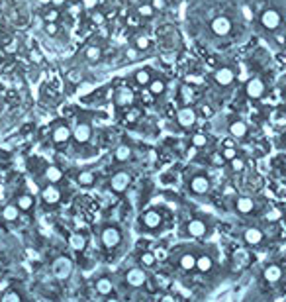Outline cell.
<instances>
[{
    "label": "cell",
    "mask_w": 286,
    "mask_h": 302,
    "mask_svg": "<svg viewBox=\"0 0 286 302\" xmlns=\"http://www.w3.org/2000/svg\"><path fill=\"white\" fill-rule=\"evenodd\" d=\"M71 273H73V261H71V257L61 255L53 261V275H55L57 279L65 281V279L71 277Z\"/></svg>",
    "instance_id": "6da1fadb"
},
{
    "label": "cell",
    "mask_w": 286,
    "mask_h": 302,
    "mask_svg": "<svg viewBox=\"0 0 286 302\" xmlns=\"http://www.w3.org/2000/svg\"><path fill=\"white\" fill-rule=\"evenodd\" d=\"M100 240H102V245L106 249H114L118 247L121 242V232L116 226H106L100 234Z\"/></svg>",
    "instance_id": "7a4b0ae2"
},
{
    "label": "cell",
    "mask_w": 286,
    "mask_h": 302,
    "mask_svg": "<svg viewBox=\"0 0 286 302\" xmlns=\"http://www.w3.org/2000/svg\"><path fill=\"white\" fill-rule=\"evenodd\" d=\"M126 283L130 285V287H143L145 285V281H147V275H145V271L143 269H139V267H134V269H130V271L126 273Z\"/></svg>",
    "instance_id": "3957f363"
},
{
    "label": "cell",
    "mask_w": 286,
    "mask_h": 302,
    "mask_svg": "<svg viewBox=\"0 0 286 302\" xmlns=\"http://www.w3.org/2000/svg\"><path fill=\"white\" fill-rule=\"evenodd\" d=\"M130 182H132L130 173H126V171H118V173L112 177V181H110V188H112L114 193H124V191L130 186Z\"/></svg>",
    "instance_id": "277c9868"
},
{
    "label": "cell",
    "mask_w": 286,
    "mask_h": 302,
    "mask_svg": "<svg viewBox=\"0 0 286 302\" xmlns=\"http://www.w3.org/2000/svg\"><path fill=\"white\" fill-rule=\"evenodd\" d=\"M177 122L181 124L182 128H192L196 124V110L190 106H184L177 112Z\"/></svg>",
    "instance_id": "5b68a950"
},
{
    "label": "cell",
    "mask_w": 286,
    "mask_h": 302,
    "mask_svg": "<svg viewBox=\"0 0 286 302\" xmlns=\"http://www.w3.org/2000/svg\"><path fill=\"white\" fill-rule=\"evenodd\" d=\"M245 91H247V96L249 98H261L265 94V83L261 79H249L247 85H245Z\"/></svg>",
    "instance_id": "8992f818"
},
{
    "label": "cell",
    "mask_w": 286,
    "mask_h": 302,
    "mask_svg": "<svg viewBox=\"0 0 286 302\" xmlns=\"http://www.w3.org/2000/svg\"><path fill=\"white\" fill-rule=\"evenodd\" d=\"M265 240V234H263V230H259V228H247L245 232H243V242L247 243V245H261Z\"/></svg>",
    "instance_id": "52a82bcc"
},
{
    "label": "cell",
    "mask_w": 286,
    "mask_h": 302,
    "mask_svg": "<svg viewBox=\"0 0 286 302\" xmlns=\"http://www.w3.org/2000/svg\"><path fill=\"white\" fill-rule=\"evenodd\" d=\"M212 31H214L216 35H227V33L231 31V22H229V18H226V16L214 18V20H212Z\"/></svg>",
    "instance_id": "ba28073f"
},
{
    "label": "cell",
    "mask_w": 286,
    "mask_h": 302,
    "mask_svg": "<svg viewBox=\"0 0 286 302\" xmlns=\"http://www.w3.org/2000/svg\"><path fill=\"white\" fill-rule=\"evenodd\" d=\"M186 232H188L192 238H202V236H206L208 226H206V222H204V220L194 218V220H190V222L186 224Z\"/></svg>",
    "instance_id": "9c48e42d"
},
{
    "label": "cell",
    "mask_w": 286,
    "mask_h": 302,
    "mask_svg": "<svg viewBox=\"0 0 286 302\" xmlns=\"http://www.w3.org/2000/svg\"><path fill=\"white\" fill-rule=\"evenodd\" d=\"M261 22L267 30H276L280 26V14L276 10H265L263 16H261Z\"/></svg>",
    "instance_id": "30bf717a"
},
{
    "label": "cell",
    "mask_w": 286,
    "mask_h": 302,
    "mask_svg": "<svg viewBox=\"0 0 286 302\" xmlns=\"http://www.w3.org/2000/svg\"><path fill=\"white\" fill-rule=\"evenodd\" d=\"M134 100H136V96H134L132 89H128V87H124V89L116 92V104L120 108H132Z\"/></svg>",
    "instance_id": "8fae6325"
},
{
    "label": "cell",
    "mask_w": 286,
    "mask_h": 302,
    "mask_svg": "<svg viewBox=\"0 0 286 302\" xmlns=\"http://www.w3.org/2000/svg\"><path fill=\"white\" fill-rule=\"evenodd\" d=\"M42 198H44L46 204L53 206V204H57V202L61 200V191L55 186V184H47L46 188L42 191Z\"/></svg>",
    "instance_id": "7c38bea8"
},
{
    "label": "cell",
    "mask_w": 286,
    "mask_h": 302,
    "mask_svg": "<svg viewBox=\"0 0 286 302\" xmlns=\"http://www.w3.org/2000/svg\"><path fill=\"white\" fill-rule=\"evenodd\" d=\"M92 136V128L89 124H85V122H80V124H76L75 132H73V137H75L76 143H87Z\"/></svg>",
    "instance_id": "4fadbf2b"
},
{
    "label": "cell",
    "mask_w": 286,
    "mask_h": 302,
    "mask_svg": "<svg viewBox=\"0 0 286 302\" xmlns=\"http://www.w3.org/2000/svg\"><path fill=\"white\" fill-rule=\"evenodd\" d=\"M214 79H216V83L218 85H222V87H227V85H231L233 83V79H235V73L229 69V67H220L216 73H214Z\"/></svg>",
    "instance_id": "5bb4252c"
},
{
    "label": "cell",
    "mask_w": 286,
    "mask_h": 302,
    "mask_svg": "<svg viewBox=\"0 0 286 302\" xmlns=\"http://www.w3.org/2000/svg\"><path fill=\"white\" fill-rule=\"evenodd\" d=\"M190 191H192L194 195H206V193L210 191V181H208V177H202V175L194 177V179L190 181Z\"/></svg>",
    "instance_id": "9a60e30c"
},
{
    "label": "cell",
    "mask_w": 286,
    "mask_h": 302,
    "mask_svg": "<svg viewBox=\"0 0 286 302\" xmlns=\"http://www.w3.org/2000/svg\"><path fill=\"white\" fill-rule=\"evenodd\" d=\"M263 277H265V281L267 283H278L280 281V277H282V267L280 265H276V263H272V265H267L265 267V271H263Z\"/></svg>",
    "instance_id": "2e32d148"
},
{
    "label": "cell",
    "mask_w": 286,
    "mask_h": 302,
    "mask_svg": "<svg viewBox=\"0 0 286 302\" xmlns=\"http://www.w3.org/2000/svg\"><path fill=\"white\" fill-rule=\"evenodd\" d=\"M161 214L157 210H147L143 214V218H141V222H143V226L149 228V230H155V228L161 226Z\"/></svg>",
    "instance_id": "e0dca14e"
},
{
    "label": "cell",
    "mask_w": 286,
    "mask_h": 302,
    "mask_svg": "<svg viewBox=\"0 0 286 302\" xmlns=\"http://www.w3.org/2000/svg\"><path fill=\"white\" fill-rule=\"evenodd\" d=\"M73 137V132L67 128V126H57L55 130H53V141L57 143V145H63V143H67L69 139Z\"/></svg>",
    "instance_id": "ac0fdd59"
},
{
    "label": "cell",
    "mask_w": 286,
    "mask_h": 302,
    "mask_svg": "<svg viewBox=\"0 0 286 302\" xmlns=\"http://www.w3.org/2000/svg\"><path fill=\"white\" fill-rule=\"evenodd\" d=\"M94 288H96V292H98L100 296H110V294L114 292V285H112V281H110L108 277H100V279L94 283Z\"/></svg>",
    "instance_id": "d6986e66"
},
{
    "label": "cell",
    "mask_w": 286,
    "mask_h": 302,
    "mask_svg": "<svg viewBox=\"0 0 286 302\" xmlns=\"http://www.w3.org/2000/svg\"><path fill=\"white\" fill-rule=\"evenodd\" d=\"M235 208H237L239 214H251V212L255 210V202H253V198L241 197L237 198V202H235Z\"/></svg>",
    "instance_id": "ffe728a7"
},
{
    "label": "cell",
    "mask_w": 286,
    "mask_h": 302,
    "mask_svg": "<svg viewBox=\"0 0 286 302\" xmlns=\"http://www.w3.org/2000/svg\"><path fill=\"white\" fill-rule=\"evenodd\" d=\"M229 134L235 137V139H243V137L247 136V124L241 120H235L229 126Z\"/></svg>",
    "instance_id": "44dd1931"
},
{
    "label": "cell",
    "mask_w": 286,
    "mask_h": 302,
    "mask_svg": "<svg viewBox=\"0 0 286 302\" xmlns=\"http://www.w3.org/2000/svg\"><path fill=\"white\" fill-rule=\"evenodd\" d=\"M212 267H214V261H212L210 255H200L196 257V269L200 273H208L212 271Z\"/></svg>",
    "instance_id": "7402d4cb"
},
{
    "label": "cell",
    "mask_w": 286,
    "mask_h": 302,
    "mask_svg": "<svg viewBox=\"0 0 286 302\" xmlns=\"http://www.w3.org/2000/svg\"><path fill=\"white\" fill-rule=\"evenodd\" d=\"M18 212H20V208H18L16 204H6V206L2 208V218H4L6 222H16L18 216H20Z\"/></svg>",
    "instance_id": "603a6c76"
},
{
    "label": "cell",
    "mask_w": 286,
    "mask_h": 302,
    "mask_svg": "<svg viewBox=\"0 0 286 302\" xmlns=\"http://www.w3.org/2000/svg\"><path fill=\"white\" fill-rule=\"evenodd\" d=\"M181 269H184V271H192V269H196L194 253H184V255L181 257Z\"/></svg>",
    "instance_id": "cb8c5ba5"
},
{
    "label": "cell",
    "mask_w": 286,
    "mask_h": 302,
    "mask_svg": "<svg viewBox=\"0 0 286 302\" xmlns=\"http://www.w3.org/2000/svg\"><path fill=\"white\" fill-rule=\"evenodd\" d=\"M139 263L143 265V269H151V267H155L157 257H155V253H151V251H143L139 255Z\"/></svg>",
    "instance_id": "d4e9b609"
},
{
    "label": "cell",
    "mask_w": 286,
    "mask_h": 302,
    "mask_svg": "<svg viewBox=\"0 0 286 302\" xmlns=\"http://www.w3.org/2000/svg\"><path fill=\"white\" fill-rule=\"evenodd\" d=\"M16 206H18L22 212L31 210V206H33V197H30V195H20V197H18V202H16Z\"/></svg>",
    "instance_id": "484cf974"
},
{
    "label": "cell",
    "mask_w": 286,
    "mask_h": 302,
    "mask_svg": "<svg viewBox=\"0 0 286 302\" xmlns=\"http://www.w3.org/2000/svg\"><path fill=\"white\" fill-rule=\"evenodd\" d=\"M76 182H78L80 186H92V184H94V173H91V171H83V173H78Z\"/></svg>",
    "instance_id": "4316f807"
},
{
    "label": "cell",
    "mask_w": 286,
    "mask_h": 302,
    "mask_svg": "<svg viewBox=\"0 0 286 302\" xmlns=\"http://www.w3.org/2000/svg\"><path fill=\"white\" fill-rule=\"evenodd\" d=\"M69 243H71L73 249L80 251V249H85V245H87V238H85L83 234H73L71 240H69Z\"/></svg>",
    "instance_id": "83f0119b"
},
{
    "label": "cell",
    "mask_w": 286,
    "mask_h": 302,
    "mask_svg": "<svg viewBox=\"0 0 286 302\" xmlns=\"http://www.w3.org/2000/svg\"><path fill=\"white\" fill-rule=\"evenodd\" d=\"M114 157H116V161H128L132 157V147L130 145H120L114 151Z\"/></svg>",
    "instance_id": "f1b7e54d"
},
{
    "label": "cell",
    "mask_w": 286,
    "mask_h": 302,
    "mask_svg": "<svg viewBox=\"0 0 286 302\" xmlns=\"http://www.w3.org/2000/svg\"><path fill=\"white\" fill-rule=\"evenodd\" d=\"M136 81H137V85H141V87H149V83L153 79H151V73L147 69H139L136 73Z\"/></svg>",
    "instance_id": "f546056e"
},
{
    "label": "cell",
    "mask_w": 286,
    "mask_h": 302,
    "mask_svg": "<svg viewBox=\"0 0 286 302\" xmlns=\"http://www.w3.org/2000/svg\"><path fill=\"white\" fill-rule=\"evenodd\" d=\"M149 92L151 94H155V96L163 94V92H165V83H163L161 79H153V81L149 83Z\"/></svg>",
    "instance_id": "4dcf8cb0"
},
{
    "label": "cell",
    "mask_w": 286,
    "mask_h": 302,
    "mask_svg": "<svg viewBox=\"0 0 286 302\" xmlns=\"http://www.w3.org/2000/svg\"><path fill=\"white\" fill-rule=\"evenodd\" d=\"M46 177H47V181H49V182H57V181H61L63 173L59 171V167H47Z\"/></svg>",
    "instance_id": "1f68e13d"
},
{
    "label": "cell",
    "mask_w": 286,
    "mask_h": 302,
    "mask_svg": "<svg viewBox=\"0 0 286 302\" xmlns=\"http://www.w3.org/2000/svg\"><path fill=\"white\" fill-rule=\"evenodd\" d=\"M139 116H141V112H139L137 108H128L126 114H124V122H126V124H134Z\"/></svg>",
    "instance_id": "d6a6232c"
},
{
    "label": "cell",
    "mask_w": 286,
    "mask_h": 302,
    "mask_svg": "<svg viewBox=\"0 0 286 302\" xmlns=\"http://www.w3.org/2000/svg\"><path fill=\"white\" fill-rule=\"evenodd\" d=\"M102 57V49L96 46H91L89 49H87V59L89 61H98Z\"/></svg>",
    "instance_id": "836d02e7"
},
{
    "label": "cell",
    "mask_w": 286,
    "mask_h": 302,
    "mask_svg": "<svg viewBox=\"0 0 286 302\" xmlns=\"http://www.w3.org/2000/svg\"><path fill=\"white\" fill-rule=\"evenodd\" d=\"M0 302H22V296L16 292V290H8L0 296Z\"/></svg>",
    "instance_id": "e575fe53"
},
{
    "label": "cell",
    "mask_w": 286,
    "mask_h": 302,
    "mask_svg": "<svg viewBox=\"0 0 286 302\" xmlns=\"http://www.w3.org/2000/svg\"><path fill=\"white\" fill-rule=\"evenodd\" d=\"M92 91H94V85H92V83H78V89H76L78 96H87V94H91Z\"/></svg>",
    "instance_id": "d590c367"
},
{
    "label": "cell",
    "mask_w": 286,
    "mask_h": 302,
    "mask_svg": "<svg viewBox=\"0 0 286 302\" xmlns=\"http://www.w3.org/2000/svg\"><path fill=\"white\" fill-rule=\"evenodd\" d=\"M208 143V136H204V134H194L192 136V145L194 147H204Z\"/></svg>",
    "instance_id": "8d00e7d4"
},
{
    "label": "cell",
    "mask_w": 286,
    "mask_h": 302,
    "mask_svg": "<svg viewBox=\"0 0 286 302\" xmlns=\"http://www.w3.org/2000/svg\"><path fill=\"white\" fill-rule=\"evenodd\" d=\"M153 6L151 4H141L139 8H137V12H139V16H143V18H149V16H153Z\"/></svg>",
    "instance_id": "74e56055"
},
{
    "label": "cell",
    "mask_w": 286,
    "mask_h": 302,
    "mask_svg": "<svg viewBox=\"0 0 286 302\" xmlns=\"http://www.w3.org/2000/svg\"><path fill=\"white\" fill-rule=\"evenodd\" d=\"M181 92H182V100H184V104L192 102V98H194V92H192V89H188V87H182Z\"/></svg>",
    "instance_id": "f35d334b"
},
{
    "label": "cell",
    "mask_w": 286,
    "mask_h": 302,
    "mask_svg": "<svg viewBox=\"0 0 286 302\" xmlns=\"http://www.w3.org/2000/svg\"><path fill=\"white\" fill-rule=\"evenodd\" d=\"M136 47L137 49H147V47H149V37H147V35H137Z\"/></svg>",
    "instance_id": "ab89813d"
},
{
    "label": "cell",
    "mask_w": 286,
    "mask_h": 302,
    "mask_svg": "<svg viewBox=\"0 0 286 302\" xmlns=\"http://www.w3.org/2000/svg\"><path fill=\"white\" fill-rule=\"evenodd\" d=\"M222 157H224L226 161H233V159L237 157V149H233V147H226V149L222 151Z\"/></svg>",
    "instance_id": "60d3db41"
},
{
    "label": "cell",
    "mask_w": 286,
    "mask_h": 302,
    "mask_svg": "<svg viewBox=\"0 0 286 302\" xmlns=\"http://www.w3.org/2000/svg\"><path fill=\"white\" fill-rule=\"evenodd\" d=\"M229 163H231V169H233L235 173H239V171L245 169V161H243L241 157H235V159H233V161H229Z\"/></svg>",
    "instance_id": "b9f144b4"
},
{
    "label": "cell",
    "mask_w": 286,
    "mask_h": 302,
    "mask_svg": "<svg viewBox=\"0 0 286 302\" xmlns=\"http://www.w3.org/2000/svg\"><path fill=\"white\" fill-rule=\"evenodd\" d=\"M44 18H46L47 24H55V22H57V18H59V12H57V10H49V12H46Z\"/></svg>",
    "instance_id": "7bdbcfd3"
},
{
    "label": "cell",
    "mask_w": 286,
    "mask_h": 302,
    "mask_svg": "<svg viewBox=\"0 0 286 302\" xmlns=\"http://www.w3.org/2000/svg\"><path fill=\"white\" fill-rule=\"evenodd\" d=\"M91 18L96 26H102V24H104V14H102V12H98V10H96V12H92Z\"/></svg>",
    "instance_id": "ee69618b"
},
{
    "label": "cell",
    "mask_w": 286,
    "mask_h": 302,
    "mask_svg": "<svg viewBox=\"0 0 286 302\" xmlns=\"http://www.w3.org/2000/svg\"><path fill=\"white\" fill-rule=\"evenodd\" d=\"M265 218H267V222H276V220L280 218V212H278V210L267 212V216H265Z\"/></svg>",
    "instance_id": "f6af8a7d"
},
{
    "label": "cell",
    "mask_w": 286,
    "mask_h": 302,
    "mask_svg": "<svg viewBox=\"0 0 286 302\" xmlns=\"http://www.w3.org/2000/svg\"><path fill=\"white\" fill-rule=\"evenodd\" d=\"M30 59L33 61V63H42V61H44V57H42V53H39V51L31 49V51H30Z\"/></svg>",
    "instance_id": "bcb514c9"
},
{
    "label": "cell",
    "mask_w": 286,
    "mask_h": 302,
    "mask_svg": "<svg viewBox=\"0 0 286 302\" xmlns=\"http://www.w3.org/2000/svg\"><path fill=\"white\" fill-rule=\"evenodd\" d=\"M69 81H71V83H80V81H83V77H80L78 71H71V73H69Z\"/></svg>",
    "instance_id": "7dc6e473"
},
{
    "label": "cell",
    "mask_w": 286,
    "mask_h": 302,
    "mask_svg": "<svg viewBox=\"0 0 286 302\" xmlns=\"http://www.w3.org/2000/svg\"><path fill=\"white\" fill-rule=\"evenodd\" d=\"M200 114H202V116H212V114H214V110H212L208 104H202L200 106Z\"/></svg>",
    "instance_id": "c3c4849f"
},
{
    "label": "cell",
    "mask_w": 286,
    "mask_h": 302,
    "mask_svg": "<svg viewBox=\"0 0 286 302\" xmlns=\"http://www.w3.org/2000/svg\"><path fill=\"white\" fill-rule=\"evenodd\" d=\"M151 6L157 8V10H163L165 8V0H151Z\"/></svg>",
    "instance_id": "681fc988"
},
{
    "label": "cell",
    "mask_w": 286,
    "mask_h": 302,
    "mask_svg": "<svg viewBox=\"0 0 286 302\" xmlns=\"http://www.w3.org/2000/svg\"><path fill=\"white\" fill-rule=\"evenodd\" d=\"M46 31L49 35H55L57 33V24H46Z\"/></svg>",
    "instance_id": "f907efd6"
},
{
    "label": "cell",
    "mask_w": 286,
    "mask_h": 302,
    "mask_svg": "<svg viewBox=\"0 0 286 302\" xmlns=\"http://www.w3.org/2000/svg\"><path fill=\"white\" fill-rule=\"evenodd\" d=\"M241 10H243V16H245L247 20H253V12H251V8H249V6H243Z\"/></svg>",
    "instance_id": "816d5d0a"
},
{
    "label": "cell",
    "mask_w": 286,
    "mask_h": 302,
    "mask_svg": "<svg viewBox=\"0 0 286 302\" xmlns=\"http://www.w3.org/2000/svg\"><path fill=\"white\" fill-rule=\"evenodd\" d=\"M212 161H214V163H216V165H220V163H222V161H224V157H222V153H216V155H214V157H212Z\"/></svg>",
    "instance_id": "f5cc1de1"
},
{
    "label": "cell",
    "mask_w": 286,
    "mask_h": 302,
    "mask_svg": "<svg viewBox=\"0 0 286 302\" xmlns=\"http://www.w3.org/2000/svg\"><path fill=\"white\" fill-rule=\"evenodd\" d=\"M161 302H175V296H173V294H163V296H161Z\"/></svg>",
    "instance_id": "db71d44e"
},
{
    "label": "cell",
    "mask_w": 286,
    "mask_h": 302,
    "mask_svg": "<svg viewBox=\"0 0 286 302\" xmlns=\"http://www.w3.org/2000/svg\"><path fill=\"white\" fill-rule=\"evenodd\" d=\"M136 55H137V49H128V57H130V59H134Z\"/></svg>",
    "instance_id": "11a10c76"
},
{
    "label": "cell",
    "mask_w": 286,
    "mask_h": 302,
    "mask_svg": "<svg viewBox=\"0 0 286 302\" xmlns=\"http://www.w3.org/2000/svg\"><path fill=\"white\" fill-rule=\"evenodd\" d=\"M239 79H241V81H249V77H247V73H241Z\"/></svg>",
    "instance_id": "9f6ffc18"
},
{
    "label": "cell",
    "mask_w": 286,
    "mask_h": 302,
    "mask_svg": "<svg viewBox=\"0 0 286 302\" xmlns=\"http://www.w3.org/2000/svg\"><path fill=\"white\" fill-rule=\"evenodd\" d=\"M63 2H65V0H53V4H57V6H59V4H63Z\"/></svg>",
    "instance_id": "6f0895ef"
},
{
    "label": "cell",
    "mask_w": 286,
    "mask_h": 302,
    "mask_svg": "<svg viewBox=\"0 0 286 302\" xmlns=\"http://www.w3.org/2000/svg\"><path fill=\"white\" fill-rule=\"evenodd\" d=\"M106 302H120V300H118V298H108Z\"/></svg>",
    "instance_id": "680465c9"
},
{
    "label": "cell",
    "mask_w": 286,
    "mask_h": 302,
    "mask_svg": "<svg viewBox=\"0 0 286 302\" xmlns=\"http://www.w3.org/2000/svg\"><path fill=\"white\" fill-rule=\"evenodd\" d=\"M39 2H44V4H47V2H53V0H39Z\"/></svg>",
    "instance_id": "91938a15"
},
{
    "label": "cell",
    "mask_w": 286,
    "mask_h": 302,
    "mask_svg": "<svg viewBox=\"0 0 286 302\" xmlns=\"http://www.w3.org/2000/svg\"><path fill=\"white\" fill-rule=\"evenodd\" d=\"M284 55H286V51H284Z\"/></svg>",
    "instance_id": "94428289"
}]
</instances>
